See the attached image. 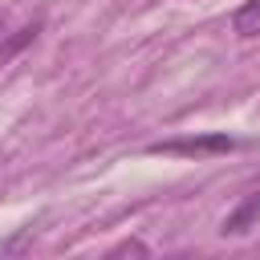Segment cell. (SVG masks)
Listing matches in <instances>:
<instances>
[{
  "instance_id": "1",
  "label": "cell",
  "mask_w": 260,
  "mask_h": 260,
  "mask_svg": "<svg viewBox=\"0 0 260 260\" xmlns=\"http://www.w3.org/2000/svg\"><path fill=\"white\" fill-rule=\"evenodd\" d=\"M240 142L228 134H199V138H167V142H150V154H228Z\"/></svg>"
},
{
  "instance_id": "2",
  "label": "cell",
  "mask_w": 260,
  "mask_h": 260,
  "mask_svg": "<svg viewBox=\"0 0 260 260\" xmlns=\"http://www.w3.org/2000/svg\"><path fill=\"white\" fill-rule=\"evenodd\" d=\"M260 223V191H248L240 203H236V211H228V219H223V236H240V232H248V228H256Z\"/></svg>"
},
{
  "instance_id": "5",
  "label": "cell",
  "mask_w": 260,
  "mask_h": 260,
  "mask_svg": "<svg viewBox=\"0 0 260 260\" xmlns=\"http://www.w3.org/2000/svg\"><path fill=\"white\" fill-rule=\"evenodd\" d=\"M4 28H8V16L0 12V41H4Z\"/></svg>"
},
{
  "instance_id": "3",
  "label": "cell",
  "mask_w": 260,
  "mask_h": 260,
  "mask_svg": "<svg viewBox=\"0 0 260 260\" xmlns=\"http://www.w3.org/2000/svg\"><path fill=\"white\" fill-rule=\"evenodd\" d=\"M232 32L236 37H260V0H244L232 12Z\"/></svg>"
},
{
  "instance_id": "4",
  "label": "cell",
  "mask_w": 260,
  "mask_h": 260,
  "mask_svg": "<svg viewBox=\"0 0 260 260\" xmlns=\"http://www.w3.org/2000/svg\"><path fill=\"white\" fill-rule=\"evenodd\" d=\"M150 248L146 244H138V240H122V244H114L110 248V256H146Z\"/></svg>"
}]
</instances>
